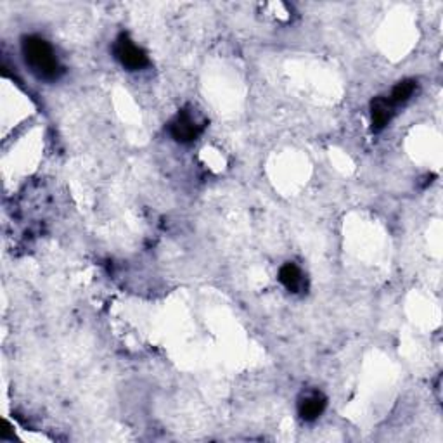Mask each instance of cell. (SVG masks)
Masks as SVG:
<instances>
[{
  "label": "cell",
  "mask_w": 443,
  "mask_h": 443,
  "mask_svg": "<svg viewBox=\"0 0 443 443\" xmlns=\"http://www.w3.org/2000/svg\"><path fill=\"white\" fill-rule=\"evenodd\" d=\"M279 281L289 291L296 293L303 286V274H301V270L295 264H286L279 270Z\"/></svg>",
  "instance_id": "8992f818"
},
{
  "label": "cell",
  "mask_w": 443,
  "mask_h": 443,
  "mask_svg": "<svg viewBox=\"0 0 443 443\" xmlns=\"http://www.w3.org/2000/svg\"><path fill=\"white\" fill-rule=\"evenodd\" d=\"M414 92H415V82L414 80H403V82H400V84H397V87L393 89L390 101L393 103V106L402 104V103H405V101H409L410 97H413Z\"/></svg>",
  "instance_id": "52a82bcc"
},
{
  "label": "cell",
  "mask_w": 443,
  "mask_h": 443,
  "mask_svg": "<svg viewBox=\"0 0 443 443\" xmlns=\"http://www.w3.org/2000/svg\"><path fill=\"white\" fill-rule=\"evenodd\" d=\"M325 403H327V400H325L323 393H319V391H312V393L305 395V397L300 398V403H298V413H300L301 419H305V421H313V419H317L320 414L324 413Z\"/></svg>",
  "instance_id": "5b68a950"
},
{
  "label": "cell",
  "mask_w": 443,
  "mask_h": 443,
  "mask_svg": "<svg viewBox=\"0 0 443 443\" xmlns=\"http://www.w3.org/2000/svg\"><path fill=\"white\" fill-rule=\"evenodd\" d=\"M393 103L386 97H376L371 103V120H372V130L381 132L388 123H390L391 116H393Z\"/></svg>",
  "instance_id": "277c9868"
},
{
  "label": "cell",
  "mask_w": 443,
  "mask_h": 443,
  "mask_svg": "<svg viewBox=\"0 0 443 443\" xmlns=\"http://www.w3.org/2000/svg\"><path fill=\"white\" fill-rule=\"evenodd\" d=\"M203 130V125L196 123V120L192 118L191 113L184 109L182 113H179V116L172 121L170 125V133L177 142L187 144L192 140L198 139V135Z\"/></svg>",
  "instance_id": "3957f363"
},
{
  "label": "cell",
  "mask_w": 443,
  "mask_h": 443,
  "mask_svg": "<svg viewBox=\"0 0 443 443\" xmlns=\"http://www.w3.org/2000/svg\"><path fill=\"white\" fill-rule=\"evenodd\" d=\"M113 52H115V57L118 60L125 68L132 69H142L144 66H147V56L142 49H139L127 35H120L118 40L115 42V47H113Z\"/></svg>",
  "instance_id": "7a4b0ae2"
},
{
  "label": "cell",
  "mask_w": 443,
  "mask_h": 443,
  "mask_svg": "<svg viewBox=\"0 0 443 443\" xmlns=\"http://www.w3.org/2000/svg\"><path fill=\"white\" fill-rule=\"evenodd\" d=\"M23 56H25L26 65H30L31 72L44 80H57L62 74V68L57 62L54 50L44 38L30 37L23 38Z\"/></svg>",
  "instance_id": "6da1fadb"
}]
</instances>
